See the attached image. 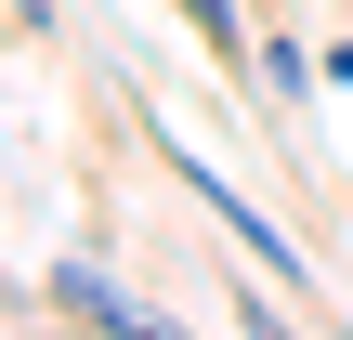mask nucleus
Segmentation results:
<instances>
[{
	"label": "nucleus",
	"instance_id": "obj_3",
	"mask_svg": "<svg viewBox=\"0 0 353 340\" xmlns=\"http://www.w3.org/2000/svg\"><path fill=\"white\" fill-rule=\"evenodd\" d=\"M183 26H196V52L210 66H262V26H249V0H170Z\"/></svg>",
	"mask_w": 353,
	"mask_h": 340
},
{
	"label": "nucleus",
	"instance_id": "obj_1",
	"mask_svg": "<svg viewBox=\"0 0 353 340\" xmlns=\"http://www.w3.org/2000/svg\"><path fill=\"white\" fill-rule=\"evenodd\" d=\"M157 170H170V183H183V197H196L223 236H236V262H262L288 301H314V262H301V236H288V223H262V197H236V183H223L196 144H170V131H157Z\"/></svg>",
	"mask_w": 353,
	"mask_h": 340
},
{
	"label": "nucleus",
	"instance_id": "obj_2",
	"mask_svg": "<svg viewBox=\"0 0 353 340\" xmlns=\"http://www.w3.org/2000/svg\"><path fill=\"white\" fill-rule=\"evenodd\" d=\"M39 301H52L65 328H105V340H157V328H170V314H157L144 288H118L92 249H52V262H39Z\"/></svg>",
	"mask_w": 353,
	"mask_h": 340
},
{
	"label": "nucleus",
	"instance_id": "obj_4",
	"mask_svg": "<svg viewBox=\"0 0 353 340\" xmlns=\"http://www.w3.org/2000/svg\"><path fill=\"white\" fill-rule=\"evenodd\" d=\"M13 26H26V39H52V26H65V13H52V0H13Z\"/></svg>",
	"mask_w": 353,
	"mask_h": 340
}]
</instances>
